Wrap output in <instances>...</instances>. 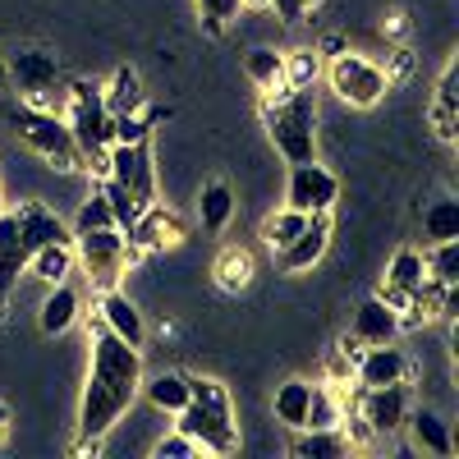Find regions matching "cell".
<instances>
[{
    "instance_id": "6da1fadb",
    "label": "cell",
    "mask_w": 459,
    "mask_h": 459,
    "mask_svg": "<svg viewBox=\"0 0 459 459\" xmlns=\"http://www.w3.org/2000/svg\"><path fill=\"white\" fill-rule=\"evenodd\" d=\"M143 386V354L129 340L106 331L101 322L92 326V354H88V381L79 400V450H97L110 428L138 404Z\"/></svg>"
},
{
    "instance_id": "7a4b0ae2",
    "label": "cell",
    "mask_w": 459,
    "mask_h": 459,
    "mask_svg": "<svg viewBox=\"0 0 459 459\" xmlns=\"http://www.w3.org/2000/svg\"><path fill=\"white\" fill-rule=\"evenodd\" d=\"M175 428L198 446V455H235L239 423L230 386L216 377H188V404L175 413Z\"/></svg>"
},
{
    "instance_id": "3957f363",
    "label": "cell",
    "mask_w": 459,
    "mask_h": 459,
    "mask_svg": "<svg viewBox=\"0 0 459 459\" xmlns=\"http://www.w3.org/2000/svg\"><path fill=\"white\" fill-rule=\"evenodd\" d=\"M262 125H266L272 147L290 166L313 161L317 157V92H313V83L276 92V101L262 106Z\"/></svg>"
},
{
    "instance_id": "277c9868",
    "label": "cell",
    "mask_w": 459,
    "mask_h": 459,
    "mask_svg": "<svg viewBox=\"0 0 459 459\" xmlns=\"http://www.w3.org/2000/svg\"><path fill=\"white\" fill-rule=\"evenodd\" d=\"M65 125L74 134L83 152V170H106V147H110V110H106V97H101V83L92 79H69V92H65Z\"/></svg>"
},
{
    "instance_id": "5b68a950",
    "label": "cell",
    "mask_w": 459,
    "mask_h": 459,
    "mask_svg": "<svg viewBox=\"0 0 459 459\" xmlns=\"http://www.w3.org/2000/svg\"><path fill=\"white\" fill-rule=\"evenodd\" d=\"M5 120H10L14 138L28 143L47 166H56V170H83V152H79V143H74V134H69L60 110H42V106L19 101V106L5 110Z\"/></svg>"
},
{
    "instance_id": "8992f818",
    "label": "cell",
    "mask_w": 459,
    "mask_h": 459,
    "mask_svg": "<svg viewBox=\"0 0 459 459\" xmlns=\"http://www.w3.org/2000/svg\"><path fill=\"white\" fill-rule=\"evenodd\" d=\"M10 88L28 106L60 110L65 106V92H69V74H65L60 56H51L42 47H23V51L10 56Z\"/></svg>"
},
{
    "instance_id": "52a82bcc",
    "label": "cell",
    "mask_w": 459,
    "mask_h": 459,
    "mask_svg": "<svg viewBox=\"0 0 459 459\" xmlns=\"http://www.w3.org/2000/svg\"><path fill=\"white\" fill-rule=\"evenodd\" d=\"M391 69L386 65H377L372 56H359V51H340L331 56L326 65V88L344 101V106H354V110H372L386 101L391 92Z\"/></svg>"
},
{
    "instance_id": "ba28073f",
    "label": "cell",
    "mask_w": 459,
    "mask_h": 459,
    "mask_svg": "<svg viewBox=\"0 0 459 459\" xmlns=\"http://www.w3.org/2000/svg\"><path fill=\"white\" fill-rule=\"evenodd\" d=\"M129 262H134V244H129V235L120 225L74 235V266H83V276H88L92 290H115Z\"/></svg>"
},
{
    "instance_id": "9c48e42d",
    "label": "cell",
    "mask_w": 459,
    "mask_h": 459,
    "mask_svg": "<svg viewBox=\"0 0 459 459\" xmlns=\"http://www.w3.org/2000/svg\"><path fill=\"white\" fill-rule=\"evenodd\" d=\"M344 404L363 418L368 432H372L377 441L400 437V432H404V418H409V409H413L404 381H395V386H354V391H344Z\"/></svg>"
},
{
    "instance_id": "30bf717a",
    "label": "cell",
    "mask_w": 459,
    "mask_h": 459,
    "mask_svg": "<svg viewBox=\"0 0 459 459\" xmlns=\"http://www.w3.org/2000/svg\"><path fill=\"white\" fill-rule=\"evenodd\" d=\"M101 179H115L120 188H129L134 203L147 212L157 203V161H152V138L138 143H110L106 147V170Z\"/></svg>"
},
{
    "instance_id": "8fae6325",
    "label": "cell",
    "mask_w": 459,
    "mask_h": 459,
    "mask_svg": "<svg viewBox=\"0 0 459 459\" xmlns=\"http://www.w3.org/2000/svg\"><path fill=\"white\" fill-rule=\"evenodd\" d=\"M340 198V179L313 157V161H294L290 179H285V207L294 212H331Z\"/></svg>"
},
{
    "instance_id": "7c38bea8",
    "label": "cell",
    "mask_w": 459,
    "mask_h": 459,
    "mask_svg": "<svg viewBox=\"0 0 459 459\" xmlns=\"http://www.w3.org/2000/svg\"><path fill=\"white\" fill-rule=\"evenodd\" d=\"M326 244H331V212H313L308 225H303L299 235L276 253V266L285 276H303V272H313V266L322 262Z\"/></svg>"
},
{
    "instance_id": "4fadbf2b",
    "label": "cell",
    "mask_w": 459,
    "mask_h": 459,
    "mask_svg": "<svg viewBox=\"0 0 459 459\" xmlns=\"http://www.w3.org/2000/svg\"><path fill=\"white\" fill-rule=\"evenodd\" d=\"M413 359L400 350L395 340L386 344H368V350L354 359V381L359 386H395V381H409Z\"/></svg>"
},
{
    "instance_id": "5bb4252c",
    "label": "cell",
    "mask_w": 459,
    "mask_h": 459,
    "mask_svg": "<svg viewBox=\"0 0 459 459\" xmlns=\"http://www.w3.org/2000/svg\"><path fill=\"white\" fill-rule=\"evenodd\" d=\"M14 221H19V235L28 244V257H32V248H42V244H74L69 221L56 207H47V203H19Z\"/></svg>"
},
{
    "instance_id": "9a60e30c",
    "label": "cell",
    "mask_w": 459,
    "mask_h": 459,
    "mask_svg": "<svg viewBox=\"0 0 459 459\" xmlns=\"http://www.w3.org/2000/svg\"><path fill=\"white\" fill-rule=\"evenodd\" d=\"M404 428H409V441H413L418 455H437V459H450L455 455V428H450L446 413L418 404V409H409Z\"/></svg>"
},
{
    "instance_id": "2e32d148",
    "label": "cell",
    "mask_w": 459,
    "mask_h": 459,
    "mask_svg": "<svg viewBox=\"0 0 459 459\" xmlns=\"http://www.w3.org/2000/svg\"><path fill=\"white\" fill-rule=\"evenodd\" d=\"M28 272V244L19 235V221H14V207L0 212V313H5L10 294L19 290V276Z\"/></svg>"
},
{
    "instance_id": "e0dca14e",
    "label": "cell",
    "mask_w": 459,
    "mask_h": 459,
    "mask_svg": "<svg viewBox=\"0 0 459 459\" xmlns=\"http://www.w3.org/2000/svg\"><path fill=\"white\" fill-rule=\"evenodd\" d=\"M97 322L106 326V331H115L120 340H129L134 350H143V340H147V326H143V313H138V303L115 285V290H101V313H97Z\"/></svg>"
},
{
    "instance_id": "ac0fdd59",
    "label": "cell",
    "mask_w": 459,
    "mask_h": 459,
    "mask_svg": "<svg viewBox=\"0 0 459 459\" xmlns=\"http://www.w3.org/2000/svg\"><path fill=\"white\" fill-rule=\"evenodd\" d=\"M404 331V317L391 308V303L386 299H381V294H372V299H363L359 303V313H354V340L359 344H386V340H395Z\"/></svg>"
},
{
    "instance_id": "d6986e66",
    "label": "cell",
    "mask_w": 459,
    "mask_h": 459,
    "mask_svg": "<svg viewBox=\"0 0 459 459\" xmlns=\"http://www.w3.org/2000/svg\"><path fill=\"white\" fill-rule=\"evenodd\" d=\"M79 317H83L79 290H74L69 281H56L51 294L42 299V308H37V326H42V335H65V331L79 326Z\"/></svg>"
},
{
    "instance_id": "ffe728a7",
    "label": "cell",
    "mask_w": 459,
    "mask_h": 459,
    "mask_svg": "<svg viewBox=\"0 0 459 459\" xmlns=\"http://www.w3.org/2000/svg\"><path fill=\"white\" fill-rule=\"evenodd\" d=\"M308 404H313V381H303V377H290L276 386L272 395V413H276V423L299 432V428H308Z\"/></svg>"
},
{
    "instance_id": "44dd1931",
    "label": "cell",
    "mask_w": 459,
    "mask_h": 459,
    "mask_svg": "<svg viewBox=\"0 0 459 459\" xmlns=\"http://www.w3.org/2000/svg\"><path fill=\"white\" fill-rule=\"evenodd\" d=\"M244 74H248V79H253L266 97H276V92L290 88L285 51H276V47H253V51H244Z\"/></svg>"
},
{
    "instance_id": "7402d4cb",
    "label": "cell",
    "mask_w": 459,
    "mask_h": 459,
    "mask_svg": "<svg viewBox=\"0 0 459 459\" xmlns=\"http://www.w3.org/2000/svg\"><path fill=\"white\" fill-rule=\"evenodd\" d=\"M138 395L157 409V413H170V418H175V413L188 404V372H152V377H143Z\"/></svg>"
},
{
    "instance_id": "603a6c76",
    "label": "cell",
    "mask_w": 459,
    "mask_h": 459,
    "mask_svg": "<svg viewBox=\"0 0 459 459\" xmlns=\"http://www.w3.org/2000/svg\"><path fill=\"white\" fill-rule=\"evenodd\" d=\"M101 97H106L110 120H115V115H138V110H147L143 79H138V69H129V65L115 69V74H110V83H101Z\"/></svg>"
},
{
    "instance_id": "cb8c5ba5",
    "label": "cell",
    "mask_w": 459,
    "mask_h": 459,
    "mask_svg": "<svg viewBox=\"0 0 459 459\" xmlns=\"http://www.w3.org/2000/svg\"><path fill=\"white\" fill-rule=\"evenodd\" d=\"M354 446L340 428H299L294 441H290V455L294 459H344Z\"/></svg>"
},
{
    "instance_id": "d4e9b609",
    "label": "cell",
    "mask_w": 459,
    "mask_h": 459,
    "mask_svg": "<svg viewBox=\"0 0 459 459\" xmlns=\"http://www.w3.org/2000/svg\"><path fill=\"white\" fill-rule=\"evenodd\" d=\"M230 216H235V188H230L225 179H212L198 188V225L207 230V235H221V230L230 225Z\"/></svg>"
},
{
    "instance_id": "484cf974",
    "label": "cell",
    "mask_w": 459,
    "mask_h": 459,
    "mask_svg": "<svg viewBox=\"0 0 459 459\" xmlns=\"http://www.w3.org/2000/svg\"><path fill=\"white\" fill-rule=\"evenodd\" d=\"M28 272H32L37 281H47V285L69 281V276H74V244H42V248H32Z\"/></svg>"
},
{
    "instance_id": "4316f807",
    "label": "cell",
    "mask_w": 459,
    "mask_h": 459,
    "mask_svg": "<svg viewBox=\"0 0 459 459\" xmlns=\"http://www.w3.org/2000/svg\"><path fill=\"white\" fill-rule=\"evenodd\" d=\"M441 239H459V203L455 198H437L423 207V244H441Z\"/></svg>"
},
{
    "instance_id": "83f0119b",
    "label": "cell",
    "mask_w": 459,
    "mask_h": 459,
    "mask_svg": "<svg viewBox=\"0 0 459 459\" xmlns=\"http://www.w3.org/2000/svg\"><path fill=\"white\" fill-rule=\"evenodd\" d=\"M423 272L432 285H455L459 281V239L423 244Z\"/></svg>"
},
{
    "instance_id": "f1b7e54d",
    "label": "cell",
    "mask_w": 459,
    "mask_h": 459,
    "mask_svg": "<svg viewBox=\"0 0 459 459\" xmlns=\"http://www.w3.org/2000/svg\"><path fill=\"white\" fill-rule=\"evenodd\" d=\"M308 225V212H294V207H281V212H272L266 216V225H262V239L272 244V253H281L299 230Z\"/></svg>"
},
{
    "instance_id": "f546056e",
    "label": "cell",
    "mask_w": 459,
    "mask_h": 459,
    "mask_svg": "<svg viewBox=\"0 0 459 459\" xmlns=\"http://www.w3.org/2000/svg\"><path fill=\"white\" fill-rule=\"evenodd\" d=\"M216 281H221V290H248V281H253V257L248 253H239V248H230V253H221V262H216Z\"/></svg>"
},
{
    "instance_id": "4dcf8cb0",
    "label": "cell",
    "mask_w": 459,
    "mask_h": 459,
    "mask_svg": "<svg viewBox=\"0 0 459 459\" xmlns=\"http://www.w3.org/2000/svg\"><path fill=\"white\" fill-rule=\"evenodd\" d=\"M194 5H198V23H203L212 37H225V28L239 19L244 0H194Z\"/></svg>"
},
{
    "instance_id": "1f68e13d",
    "label": "cell",
    "mask_w": 459,
    "mask_h": 459,
    "mask_svg": "<svg viewBox=\"0 0 459 459\" xmlns=\"http://www.w3.org/2000/svg\"><path fill=\"white\" fill-rule=\"evenodd\" d=\"M106 225H115V216H110V203H106V194L97 188V194H88V198L79 203V212H74L69 230H74V235H83V230H106Z\"/></svg>"
},
{
    "instance_id": "d6a6232c",
    "label": "cell",
    "mask_w": 459,
    "mask_h": 459,
    "mask_svg": "<svg viewBox=\"0 0 459 459\" xmlns=\"http://www.w3.org/2000/svg\"><path fill=\"white\" fill-rule=\"evenodd\" d=\"M101 194H106V203H110V216H115V225H120L125 235H129V230L138 225V216H143V207L134 203V194H129V188H120L115 179H101Z\"/></svg>"
},
{
    "instance_id": "836d02e7",
    "label": "cell",
    "mask_w": 459,
    "mask_h": 459,
    "mask_svg": "<svg viewBox=\"0 0 459 459\" xmlns=\"http://www.w3.org/2000/svg\"><path fill=\"white\" fill-rule=\"evenodd\" d=\"M428 125H432V134H437L441 143H455V134H459V101H450V97H432V106H428Z\"/></svg>"
},
{
    "instance_id": "e575fe53",
    "label": "cell",
    "mask_w": 459,
    "mask_h": 459,
    "mask_svg": "<svg viewBox=\"0 0 459 459\" xmlns=\"http://www.w3.org/2000/svg\"><path fill=\"white\" fill-rule=\"evenodd\" d=\"M152 455H157V459H188V455H198V446L194 441H188L179 428H170L157 446H152Z\"/></svg>"
},
{
    "instance_id": "d590c367",
    "label": "cell",
    "mask_w": 459,
    "mask_h": 459,
    "mask_svg": "<svg viewBox=\"0 0 459 459\" xmlns=\"http://www.w3.org/2000/svg\"><path fill=\"white\" fill-rule=\"evenodd\" d=\"M266 10H272L281 23H303L317 10V0H266Z\"/></svg>"
},
{
    "instance_id": "8d00e7d4",
    "label": "cell",
    "mask_w": 459,
    "mask_h": 459,
    "mask_svg": "<svg viewBox=\"0 0 459 459\" xmlns=\"http://www.w3.org/2000/svg\"><path fill=\"white\" fill-rule=\"evenodd\" d=\"M14 88H10V60L5 56H0V97H10Z\"/></svg>"
},
{
    "instance_id": "74e56055",
    "label": "cell",
    "mask_w": 459,
    "mask_h": 459,
    "mask_svg": "<svg viewBox=\"0 0 459 459\" xmlns=\"http://www.w3.org/2000/svg\"><path fill=\"white\" fill-rule=\"evenodd\" d=\"M5 432H10V404L0 400V437H5Z\"/></svg>"
},
{
    "instance_id": "f35d334b",
    "label": "cell",
    "mask_w": 459,
    "mask_h": 459,
    "mask_svg": "<svg viewBox=\"0 0 459 459\" xmlns=\"http://www.w3.org/2000/svg\"><path fill=\"white\" fill-rule=\"evenodd\" d=\"M244 5H248V0H244ZM262 5H266V0H262Z\"/></svg>"
}]
</instances>
